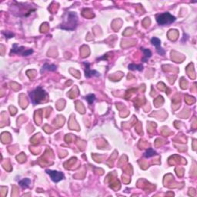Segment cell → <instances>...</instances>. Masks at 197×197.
<instances>
[{"instance_id":"cell-1","label":"cell","mask_w":197,"mask_h":197,"mask_svg":"<svg viewBox=\"0 0 197 197\" xmlns=\"http://www.w3.org/2000/svg\"><path fill=\"white\" fill-rule=\"evenodd\" d=\"M47 96V93L46 91L43 90L42 87L39 86L34 91L31 92L29 93V97L31 99V101L34 105L43 102Z\"/></svg>"},{"instance_id":"cell-2","label":"cell","mask_w":197,"mask_h":197,"mask_svg":"<svg viewBox=\"0 0 197 197\" xmlns=\"http://www.w3.org/2000/svg\"><path fill=\"white\" fill-rule=\"evenodd\" d=\"M66 25H67V26L65 29H67V30H73L75 27L77 26V15H76V13H72V12L68 13L66 19L65 20L64 22L62 24L60 28L64 29Z\"/></svg>"},{"instance_id":"cell-3","label":"cell","mask_w":197,"mask_h":197,"mask_svg":"<svg viewBox=\"0 0 197 197\" xmlns=\"http://www.w3.org/2000/svg\"><path fill=\"white\" fill-rule=\"evenodd\" d=\"M156 21L158 24L161 25H169L176 21V17L171 15L169 13H164L156 16Z\"/></svg>"},{"instance_id":"cell-4","label":"cell","mask_w":197,"mask_h":197,"mask_svg":"<svg viewBox=\"0 0 197 197\" xmlns=\"http://www.w3.org/2000/svg\"><path fill=\"white\" fill-rule=\"evenodd\" d=\"M11 52H13V53L21 54L22 56H27L32 54L33 52V50L32 49H25L23 46H19L16 43H15V44H13Z\"/></svg>"},{"instance_id":"cell-5","label":"cell","mask_w":197,"mask_h":197,"mask_svg":"<svg viewBox=\"0 0 197 197\" xmlns=\"http://www.w3.org/2000/svg\"><path fill=\"white\" fill-rule=\"evenodd\" d=\"M46 172L50 176L52 180L55 182V183H58V182L61 181L62 179H64V174L61 172H59V171H53L50 170V169H47Z\"/></svg>"},{"instance_id":"cell-6","label":"cell","mask_w":197,"mask_h":197,"mask_svg":"<svg viewBox=\"0 0 197 197\" xmlns=\"http://www.w3.org/2000/svg\"><path fill=\"white\" fill-rule=\"evenodd\" d=\"M151 43L153 46H155L156 48V51H157L158 54L160 55V56H163V55H165V50L163 49V48L161 47V41H160L158 38L153 37L152 38V40H151Z\"/></svg>"},{"instance_id":"cell-7","label":"cell","mask_w":197,"mask_h":197,"mask_svg":"<svg viewBox=\"0 0 197 197\" xmlns=\"http://www.w3.org/2000/svg\"><path fill=\"white\" fill-rule=\"evenodd\" d=\"M85 66H86V69H85V75L86 77L90 78L91 76L94 75V76H99L100 74L98 72L95 71V70H91L90 68V64L88 63H84Z\"/></svg>"},{"instance_id":"cell-8","label":"cell","mask_w":197,"mask_h":197,"mask_svg":"<svg viewBox=\"0 0 197 197\" xmlns=\"http://www.w3.org/2000/svg\"><path fill=\"white\" fill-rule=\"evenodd\" d=\"M141 50L144 53V56L143 58L142 59V62H143V63H146L148 60H149V58L152 56V52L149 49H147L143 48V47H142Z\"/></svg>"},{"instance_id":"cell-9","label":"cell","mask_w":197,"mask_h":197,"mask_svg":"<svg viewBox=\"0 0 197 197\" xmlns=\"http://www.w3.org/2000/svg\"><path fill=\"white\" fill-rule=\"evenodd\" d=\"M46 70H49V71H55L56 70V66L55 65H49L48 63H45L43 65V68L41 69V73L45 72Z\"/></svg>"},{"instance_id":"cell-10","label":"cell","mask_w":197,"mask_h":197,"mask_svg":"<svg viewBox=\"0 0 197 197\" xmlns=\"http://www.w3.org/2000/svg\"><path fill=\"white\" fill-rule=\"evenodd\" d=\"M30 183H31V180L29 179H23L19 182V185L22 188L26 189L29 187Z\"/></svg>"},{"instance_id":"cell-11","label":"cell","mask_w":197,"mask_h":197,"mask_svg":"<svg viewBox=\"0 0 197 197\" xmlns=\"http://www.w3.org/2000/svg\"><path fill=\"white\" fill-rule=\"evenodd\" d=\"M155 155H156V152L154 149H152V148H149V149H147L145 153H144V156L146 158H150L152 156H154Z\"/></svg>"},{"instance_id":"cell-12","label":"cell","mask_w":197,"mask_h":197,"mask_svg":"<svg viewBox=\"0 0 197 197\" xmlns=\"http://www.w3.org/2000/svg\"><path fill=\"white\" fill-rule=\"evenodd\" d=\"M129 69L130 70H138V71H142L143 69V66L142 65H135V64H130L128 66Z\"/></svg>"},{"instance_id":"cell-13","label":"cell","mask_w":197,"mask_h":197,"mask_svg":"<svg viewBox=\"0 0 197 197\" xmlns=\"http://www.w3.org/2000/svg\"><path fill=\"white\" fill-rule=\"evenodd\" d=\"M86 99L88 101L89 104H92L93 102H94V101H95L96 96H95V95H93V94H90V95L86 96Z\"/></svg>"},{"instance_id":"cell-14","label":"cell","mask_w":197,"mask_h":197,"mask_svg":"<svg viewBox=\"0 0 197 197\" xmlns=\"http://www.w3.org/2000/svg\"><path fill=\"white\" fill-rule=\"evenodd\" d=\"M3 34L6 36V38H12L13 36H14V34H13V33L9 32H3Z\"/></svg>"}]
</instances>
